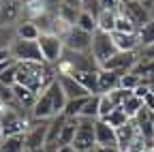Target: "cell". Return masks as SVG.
<instances>
[{
  "label": "cell",
  "instance_id": "cell-1",
  "mask_svg": "<svg viewBox=\"0 0 154 152\" xmlns=\"http://www.w3.org/2000/svg\"><path fill=\"white\" fill-rule=\"evenodd\" d=\"M58 79V75L51 64L45 62H17V84H22L36 94L45 92L54 82Z\"/></svg>",
  "mask_w": 154,
  "mask_h": 152
},
{
  "label": "cell",
  "instance_id": "cell-2",
  "mask_svg": "<svg viewBox=\"0 0 154 152\" xmlns=\"http://www.w3.org/2000/svg\"><path fill=\"white\" fill-rule=\"evenodd\" d=\"M11 56L17 62H45L38 41H28V39H15L11 45Z\"/></svg>",
  "mask_w": 154,
  "mask_h": 152
},
{
  "label": "cell",
  "instance_id": "cell-3",
  "mask_svg": "<svg viewBox=\"0 0 154 152\" xmlns=\"http://www.w3.org/2000/svg\"><path fill=\"white\" fill-rule=\"evenodd\" d=\"M118 54V49H116L113 45V39L109 32H103V30H96L92 34V56L99 67H103L111 56Z\"/></svg>",
  "mask_w": 154,
  "mask_h": 152
},
{
  "label": "cell",
  "instance_id": "cell-4",
  "mask_svg": "<svg viewBox=\"0 0 154 152\" xmlns=\"http://www.w3.org/2000/svg\"><path fill=\"white\" fill-rule=\"evenodd\" d=\"M73 146L77 152H86V150L96 148V120L79 118V126H77V135L73 139Z\"/></svg>",
  "mask_w": 154,
  "mask_h": 152
},
{
  "label": "cell",
  "instance_id": "cell-5",
  "mask_svg": "<svg viewBox=\"0 0 154 152\" xmlns=\"http://www.w3.org/2000/svg\"><path fill=\"white\" fill-rule=\"evenodd\" d=\"M38 45H41V51H43V58L47 64L56 67L58 62L62 60V54H64V39L56 34H41L38 36Z\"/></svg>",
  "mask_w": 154,
  "mask_h": 152
},
{
  "label": "cell",
  "instance_id": "cell-6",
  "mask_svg": "<svg viewBox=\"0 0 154 152\" xmlns=\"http://www.w3.org/2000/svg\"><path fill=\"white\" fill-rule=\"evenodd\" d=\"M47 126H49V120H34L32 122V126L24 133L26 150H36V148L47 146Z\"/></svg>",
  "mask_w": 154,
  "mask_h": 152
},
{
  "label": "cell",
  "instance_id": "cell-7",
  "mask_svg": "<svg viewBox=\"0 0 154 152\" xmlns=\"http://www.w3.org/2000/svg\"><path fill=\"white\" fill-rule=\"evenodd\" d=\"M120 11H122L137 28H141L143 24H148V22L152 20V13L139 2V0H124V2L120 5Z\"/></svg>",
  "mask_w": 154,
  "mask_h": 152
},
{
  "label": "cell",
  "instance_id": "cell-8",
  "mask_svg": "<svg viewBox=\"0 0 154 152\" xmlns=\"http://www.w3.org/2000/svg\"><path fill=\"white\" fill-rule=\"evenodd\" d=\"M64 47L71 51H92V34L73 26L71 32L64 36Z\"/></svg>",
  "mask_w": 154,
  "mask_h": 152
},
{
  "label": "cell",
  "instance_id": "cell-9",
  "mask_svg": "<svg viewBox=\"0 0 154 152\" xmlns=\"http://www.w3.org/2000/svg\"><path fill=\"white\" fill-rule=\"evenodd\" d=\"M139 56L137 51H118L116 56H111V58L101 67L105 71H122V73H128L135 64H137Z\"/></svg>",
  "mask_w": 154,
  "mask_h": 152
},
{
  "label": "cell",
  "instance_id": "cell-10",
  "mask_svg": "<svg viewBox=\"0 0 154 152\" xmlns=\"http://www.w3.org/2000/svg\"><path fill=\"white\" fill-rule=\"evenodd\" d=\"M30 113H32V118H34V120H51V118L56 116V109H54V99H51L49 88H47L45 92L38 94V99H36L34 107L30 109Z\"/></svg>",
  "mask_w": 154,
  "mask_h": 152
},
{
  "label": "cell",
  "instance_id": "cell-11",
  "mask_svg": "<svg viewBox=\"0 0 154 152\" xmlns=\"http://www.w3.org/2000/svg\"><path fill=\"white\" fill-rule=\"evenodd\" d=\"M19 20H22V2L2 0V5H0V26H15Z\"/></svg>",
  "mask_w": 154,
  "mask_h": 152
},
{
  "label": "cell",
  "instance_id": "cell-12",
  "mask_svg": "<svg viewBox=\"0 0 154 152\" xmlns=\"http://www.w3.org/2000/svg\"><path fill=\"white\" fill-rule=\"evenodd\" d=\"M96 148H118L116 129L109 126L105 120H96Z\"/></svg>",
  "mask_w": 154,
  "mask_h": 152
},
{
  "label": "cell",
  "instance_id": "cell-13",
  "mask_svg": "<svg viewBox=\"0 0 154 152\" xmlns=\"http://www.w3.org/2000/svg\"><path fill=\"white\" fill-rule=\"evenodd\" d=\"M116 135H118V148L122 152H128V148L135 144V139L139 137V129H137V124H135V120H128L120 129H116Z\"/></svg>",
  "mask_w": 154,
  "mask_h": 152
},
{
  "label": "cell",
  "instance_id": "cell-14",
  "mask_svg": "<svg viewBox=\"0 0 154 152\" xmlns=\"http://www.w3.org/2000/svg\"><path fill=\"white\" fill-rule=\"evenodd\" d=\"M58 82H60L64 94H66V99H84V97H90V92L77 82L73 75H58Z\"/></svg>",
  "mask_w": 154,
  "mask_h": 152
},
{
  "label": "cell",
  "instance_id": "cell-15",
  "mask_svg": "<svg viewBox=\"0 0 154 152\" xmlns=\"http://www.w3.org/2000/svg\"><path fill=\"white\" fill-rule=\"evenodd\" d=\"M47 13H51V11L45 5V0H24L22 2V20L36 22L38 17H43Z\"/></svg>",
  "mask_w": 154,
  "mask_h": 152
},
{
  "label": "cell",
  "instance_id": "cell-16",
  "mask_svg": "<svg viewBox=\"0 0 154 152\" xmlns=\"http://www.w3.org/2000/svg\"><path fill=\"white\" fill-rule=\"evenodd\" d=\"M122 71H99V94H107L111 90L120 88V79H122Z\"/></svg>",
  "mask_w": 154,
  "mask_h": 152
},
{
  "label": "cell",
  "instance_id": "cell-17",
  "mask_svg": "<svg viewBox=\"0 0 154 152\" xmlns=\"http://www.w3.org/2000/svg\"><path fill=\"white\" fill-rule=\"evenodd\" d=\"M113 45L118 51H137L141 47L139 34H128V32H111Z\"/></svg>",
  "mask_w": 154,
  "mask_h": 152
},
{
  "label": "cell",
  "instance_id": "cell-18",
  "mask_svg": "<svg viewBox=\"0 0 154 152\" xmlns=\"http://www.w3.org/2000/svg\"><path fill=\"white\" fill-rule=\"evenodd\" d=\"M13 92H15V103L19 107H24V109H32L34 103H36V99H38V94L34 90H30V88H26L22 84H15Z\"/></svg>",
  "mask_w": 154,
  "mask_h": 152
},
{
  "label": "cell",
  "instance_id": "cell-19",
  "mask_svg": "<svg viewBox=\"0 0 154 152\" xmlns=\"http://www.w3.org/2000/svg\"><path fill=\"white\" fill-rule=\"evenodd\" d=\"M77 126H79V118H66L60 135L56 139V146H73V139L77 135Z\"/></svg>",
  "mask_w": 154,
  "mask_h": 152
},
{
  "label": "cell",
  "instance_id": "cell-20",
  "mask_svg": "<svg viewBox=\"0 0 154 152\" xmlns=\"http://www.w3.org/2000/svg\"><path fill=\"white\" fill-rule=\"evenodd\" d=\"M15 32H17V39H28V41H38V36H41L38 26L30 20H19L15 24Z\"/></svg>",
  "mask_w": 154,
  "mask_h": 152
},
{
  "label": "cell",
  "instance_id": "cell-21",
  "mask_svg": "<svg viewBox=\"0 0 154 152\" xmlns=\"http://www.w3.org/2000/svg\"><path fill=\"white\" fill-rule=\"evenodd\" d=\"M101 71V69H99ZM99 71H82V73H73V77L79 82L90 94H99Z\"/></svg>",
  "mask_w": 154,
  "mask_h": 152
},
{
  "label": "cell",
  "instance_id": "cell-22",
  "mask_svg": "<svg viewBox=\"0 0 154 152\" xmlns=\"http://www.w3.org/2000/svg\"><path fill=\"white\" fill-rule=\"evenodd\" d=\"M49 92H51L54 109H56V116H58V113H62V111H64V107H66L69 99H66V94H64V90H62V86H60V82H58V79L49 86Z\"/></svg>",
  "mask_w": 154,
  "mask_h": 152
},
{
  "label": "cell",
  "instance_id": "cell-23",
  "mask_svg": "<svg viewBox=\"0 0 154 152\" xmlns=\"http://www.w3.org/2000/svg\"><path fill=\"white\" fill-rule=\"evenodd\" d=\"M116 15H118V11H109V9H103L101 15L96 17V24H99V30L103 32H113L116 30Z\"/></svg>",
  "mask_w": 154,
  "mask_h": 152
},
{
  "label": "cell",
  "instance_id": "cell-24",
  "mask_svg": "<svg viewBox=\"0 0 154 152\" xmlns=\"http://www.w3.org/2000/svg\"><path fill=\"white\" fill-rule=\"evenodd\" d=\"M26 144H24V135H11V137H2L0 141V152H24Z\"/></svg>",
  "mask_w": 154,
  "mask_h": 152
},
{
  "label": "cell",
  "instance_id": "cell-25",
  "mask_svg": "<svg viewBox=\"0 0 154 152\" xmlns=\"http://www.w3.org/2000/svg\"><path fill=\"white\" fill-rule=\"evenodd\" d=\"M99 107H101V94H90L84 109H82V116L79 118H92V120H99Z\"/></svg>",
  "mask_w": 154,
  "mask_h": 152
},
{
  "label": "cell",
  "instance_id": "cell-26",
  "mask_svg": "<svg viewBox=\"0 0 154 152\" xmlns=\"http://www.w3.org/2000/svg\"><path fill=\"white\" fill-rule=\"evenodd\" d=\"M64 122H66L64 113H58V116H54L49 120V126H47V144H56V139H58V135H60Z\"/></svg>",
  "mask_w": 154,
  "mask_h": 152
},
{
  "label": "cell",
  "instance_id": "cell-27",
  "mask_svg": "<svg viewBox=\"0 0 154 152\" xmlns=\"http://www.w3.org/2000/svg\"><path fill=\"white\" fill-rule=\"evenodd\" d=\"M143 105H146V103H143V99H139L137 94L133 92L131 97H128V99H126V101L122 103V109L126 111V116H128V118L133 120V118H135V116H137V113L141 111V107H143Z\"/></svg>",
  "mask_w": 154,
  "mask_h": 152
},
{
  "label": "cell",
  "instance_id": "cell-28",
  "mask_svg": "<svg viewBox=\"0 0 154 152\" xmlns=\"http://www.w3.org/2000/svg\"><path fill=\"white\" fill-rule=\"evenodd\" d=\"M113 32H128V34H137V32H139V28L135 26V24L128 20V17L118 9V15H116V30H113Z\"/></svg>",
  "mask_w": 154,
  "mask_h": 152
},
{
  "label": "cell",
  "instance_id": "cell-29",
  "mask_svg": "<svg viewBox=\"0 0 154 152\" xmlns=\"http://www.w3.org/2000/svg\"><path fill=\"white\" fill-rule=\"evenodd\" d=\"M75 26H77V28H82V30H86V32H90V34H94L96 30H99L96 17L90 15L88 11H82V13H79V17H77V24H75Z\"/></svg>",
  "mask_w": 154,
  "mask_h": 152
},
{
  "label": "cell",
  "instance_id": "cell-30",
  "mask_svg": "<svg viewBox=\"0 0 154 152\" xmlns=\"http://www.w3.org/2000/svg\"><path fill=\"white\" fill-rule=\"evenodd\" d=\"M86 101H88V97H84V99H71L69 103H66V107H64V116L66 118H79L82 116V109H84V105H86Z\"/></svg>",
  "mask_w": 154,
  "mask_h": 152
},
{
  "label": "cell",
  "instance_id": "cell-31",
  "mask_svg": "<svg viewBox=\"0 0 154 152\" xmlns=\"http://www.w3.org/2000/svg\"><path fill=\"white\" fill-rule=\"evenodd\" d=\"M15 39H17L15 26H0V49H11Z\"/></svg>",
  "mask_w": 154,
  "mask_h": 152
},
{
  "label": "cell",
  "instance_id": "cell-32",
  "mask_svg": "<svg viewBox=\"0 0 154 152\" xmlns=\"http://www.w3.org/2000/svg\"><path fill=\"white\" fill-rule=\"evenodd\" d=\"M128 120H131V118L126 116V111H124L122 107H116V109L109 113V116L105 118V122H107L109 126H113V129H120V126H122V124H126Z\"/></svg>",
  "mask_w": 154,
  "mask_h": 152
},
{
  "label": "cell",
  "instance_id": "cell-33",
  "mask_svg": "<svg viewBox=\"0 0 154 152\" xmlns=\"http://www.w3.org/2000/svg\"><path fill=\"white\" fill-rule=\"evenodd\" d=\"M141 84H143V79L139 77V75H135L133 71L124 73V75H122V79H120V88H122V90H131V92H135Z\"/></svg>",
  "mask_w": 154,
  "mask_h": 152
},
{
  "label": "cell",
  "instance_id": "cell-34",
  "mask_svg": "<svg viewBox=\"0 0 154 152\" xmlns=\"http://www.w3.org/2000/svg\"><path fill=\"white\" fill-rule=\"evenodd\" d=\"M79 13H82V9H73V7L60 5V9H58V13H56V15H58V17H62L66 24L75 26V24H77V17H79Z\"/></svg>",
  "mask_w": 154,
  "mask_h": 152
},
{
  "label": "cell",
  "instance_id": "cell-35",
  "mask_svg": "<svg viewBox=\"0 0 154 152\" xmlns=\"http://www.w3.org/2000/svg\"><path fill=\"white\" fill-rule=\"evenodd\" d=\"M139 43L141 45H150V43H154V17L148 22V24H143L141 28H139Z\"/></svg>",
  "mask_w": 154,
  "mask_h": 152
},
{
  "label": "cell",
  "instance_id": "cell-36",
  "mask_svg": "<svg viewBox=\"0 0 154 152\" xmlns=\"http://www.w3.org/2000/svg\"><path fill=\"white\" fill-rule=\"evenodd\" d=\"M0 84H5V86H15L17 84V60L11 64V67H7L2 73H0Z\"/></svg>",
  "mask_w": 154,
  "mask_h": 152
},
{
  "label": "cell",
  "instance_id": "cell-37",
  "mask_svg": "<svg viewBox=\"0 0 154 152\" xmlns=\"http://www.w3.org/2000/svg\"><path fill=\"white\" fill-rule=\"evenodd\" d=\"M116 107H118V105H116L113 101H111V97H109V94H101V107H99V120H105L107 116H109V113L116 109Z\"/></svg>",
  "mask_w": 154,
  "mask_h": 152
},
{
  "label": "cell",
  "instance_id": "cell-38",
  "mask_svg": "<svg viewBox=\"0 0 154 152\" xmlns=\"http://www.w3.org/2000/svg\"><path fill=\"white\" fill-rule=\"evenodd\" d=\"M137 56H139V60H154V43L141 45L137 49Z\"/></svg>",
  "mask_w": 154,
  "mask_h": 152
},
{
  "label": "cell",
  "instance_id": "cell-39",
  "mask_svg": "<svg viewBox=\"0 0 154 152\" xmlns=\"http://www.w3.org/2000/svg\"><path fill=\"white\" fill-rule=\"evenodd\" d=\"M82 2H84V0H62V5L73 7V9H82Z\"/></svg>",
  "mask_w": 154,
  "mask_h": 152
},
{
  "label": "cell",
  "instance_id": "cell-40",
  "mask_svg": "<svg viewBox=\"0 0 154 152\" xmlns=\"http://www.w3.org/2000/svg\"><path fill=\"white\" fill-rule=\"evenodd\" d=\"M7 60H13L11 49H0V62H7Z\"/></svg>",
  "mask_w": 154,
  "mask_h": 152
},
{
  "label": "cell",
  "instance_id": "cell-41",
  "mask_svg": "<svg viewBox=\"0 0 154 152\" xmlns=\"http://www.w3.org/2000/svg\"><path fill=\"white\" fill-rule=\"evenodd\" d=\"M56 152H77L75 146H56Z\"/></svg>",
  "mask_w": 154,
  "mask_h": 152
},
{
  "label": "cell",
  "instance_id": "cell-42",
  "mask_svg": "<svg viewBox=\"0 0 154 152\" xmlns=\"http://www.w3.org/2000/svg\"><path fill=\"white\" fill-rule=\"evenodd\" d=\"M24 152H47L45 148H36V150H24Z\"/></svg>",
  "mask_w": 154,
  "mask_h": 152
},
{
  "label": "cell",
  "instance_id": "cell-43",
  "mask_svg": "<svg viewBox=\"0 0 154 152\" xmlns=\"http://www.w3.org/2000/svg\"><path fill=\"white\" fill-rule=\"evenodd\" d=\"M86 152H99V148H92V150H86Z\"/></svg>",
  "mask_w": 154,
  "mask_h": 152
},
{
  "label": "cell",
  "instance_id": "cell-44",
  "mask_svg": "<svg viewBox=\"0 0 154 152\" xmlns=\"http://www.w3.org/2000/svg\"><path fill=\"white\" fill-rule=\"evenodd\" d=\"M0 141H2V126H0Z\"/></svg>",
  "mask_w": 154,
  "mask_h": 152
},
{
  "label": "cell",
  "instance_id": "cell-45",
  "mask_svg": "<svg viewBox=\"0 0 154 152\" xmlns=\"http://www.w3.org/2000/svg\"><path fill=\"white\" fill-rule=\"evenodd\" d=\"M120 2H124V0H120Z\"/></svg>",
  "mask_w": 154,
  "mask_h": 152
},
{
  "label": "cell",
  "instance_id": "cell-46",
  "mask_svg": "<svg viewBox=\"0 0 154 152\" xmlns=\"http://www.w3.org/2000/svg\"><path fill=\"white\" fill-rule=\"evenodd\" d=\"M0 105H2V103H0Z\"/></svg>",
  "mask_w": 154,
  "mask_h": 152
}]
</instances>
